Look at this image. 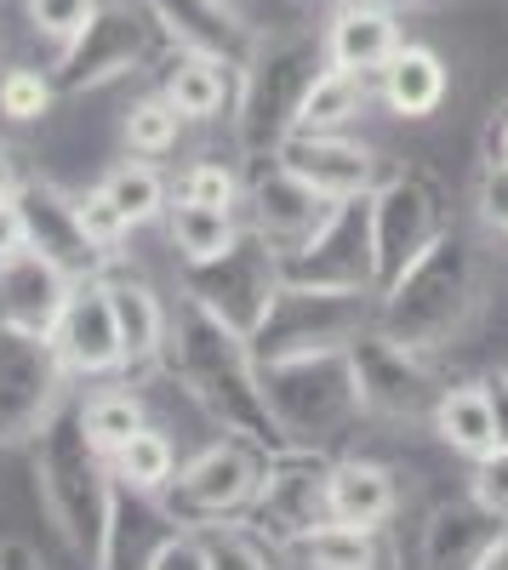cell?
<instances>
[{"mask_svg": "<svg viewBox=\"0 0 508 570\" xmlns=\"http://www.w3.org/2000/svg\"><path fill=\"white\" fill-rule=\"evenodd\" d=\"M75 217H80V228H86V240L98 246L104 257H115V252L126 246V234H131L126 212L104 195V188H86V195H75Z\"/></svg>", "mask_w": 508, "mask_h": 570, "instance_id": "obj_38", "label": "cell"}, {"mask_svg": "<svg viewBox=\"0 0 508 570\" xmlns=\"http://www.w3.org/2000/svg\"><path fill=\"white\" fill-rule=\"evenodd\" d=\"M69 297H75V274L63 263H52L46 252L29 246L12 263H0V320L7 325L46 331V337H52Z\"/></svg>", "mask_w": 508, "mask_h": 570, "instance_id": "obj_18", "label": "cell"}, {"mask_svg": "<svg viewBox=\"0 0 508 570\" xmlns=\"http://www.w3.org/2000/svg\"><path fill=\"white\" fill-rule=\"evenodd\" d=\"M201 542H206V570H274L263 542L235 525H212V531H201Z\"/></svg>", "mask_w": 508, "mask_h": 570, "instance_id": "obj_39", "label": "cell"}, {"mask_svg": "<svg viewBox=\"0 0 508 570\" xmlns=\"http://www.w3.org/2000/svg\"><path fill=\"white\" fill-rule=\"evenodd\" d=\"M274 155H281V160L314 188V195H326L332 206H338V200L378 195V183H383L378 155L365 149V142L343 137V131H292Z\"/></svg>", "mask_w": 508, "mask_h": 570, "instance_id": "obj_17", "label": "cell"}, {"mask_svg": "<svg viewBox=\"0 0 508 570\" xmlns=\"http://www.w3.org/2000/svg\"><path fill=\"white\" fill-rule=\"evenodd\" d=\"M292 559L303 570H383L389 564V548H383V531H365V525H314L309 537L292 542Z\"/></svg>", "mask_w": 508, "mask_h": 570, "instance_id": "obj_27", "label": "cell"}, {"mask_svg": "<svg viewBox=\"0 0 508 570\" xmlns=\"http://www.w3.org/2000/svg\"><path fill=\"white\" fill-rule=\"evenodd\" d=\"M326 69V40L314 35H274L257 40V52L241 69L235 91V131L246 155H274L297 131L309 86Z\"/></svg>", "mask_w": 508, "mask_h": 570, "instance_id": "obj_5", "label": "cell"}, {"mask_svg": "<svg viewBox=\"0 0 508 570\" xmlns=\"http://www.w3.org/2000/svg\"><path fill=\"white\" fill-rule=\"evenodd\" d=\"M263 473H268L263 445L223 434L217 445H206L201 456H189L172 473V485L160 491V508L177 531H212L223 519H241L257 502Z\"/></svg>", "mask_w": 508, "mask_h": 570, "instance_id": "obj_7", "label": "cell"}, {"mask_svg": "<svg viewBox=\"0 0 508 570\" xmlns=\"http://www.w3.org/2000/svg\"><path fill=\"white\" fill-rule=\"evenodd\" d=\"M354 376H360V400L365 416H383V422H434V405L446 394V383L434 376L429 354L394 343L389 331H360L349 343Z\"/></svg>", "mask_w": 508, "mask_h": 570, "instance_id": "obj_11", "label": "cell"}, {"mask_svg": "<svg viewBox=\"0 0 508 570\" xmlns=\"http://www.w3.org/2000/svg\"><path fill=\"white\" fill-rule=\"evenodd\" d=\"M35 473H40V497L63 542L91 564V570H115V531H120V485L109 473V456L86 440L80 400L52 416V428L35 440Z\"/></svg>", "mask_w": 508, "mask_h": 570, "instance_id": "obj_2", "label": "cell"}, {"mask_svg": "<svg viewBox=\"0 0 508 570\" xmlns=\"http://www.w3.org/2000/svg\"><path fill=\"white\" fill-rule=\"evenodd\" d=\"M378 98L400 120L434 115L446 104V63H440V52H429V46H418V40H406L400 52L383 63V75H378Z\"/></svg>", "mask_w": 508, "mask_h": 570, "instance_id": "obj_25", "label": "cell"}, {"mask_svg": "<svg viewBox=\"0 0 508 570\" xmlns=\"http://www.w3.org/2000/svg\"><path fill=\"white\" fill-rule=\"evenodd\" d=\"M98 188L126 212L131 228H137V223H155V217L166 212V177H160L149 160H120V166H109Z\"/></svg>", "mask_w": 508, "mask_h": 570, "instance_id": "obj_34", "label": "cell"}, {"mask_svg": "<svg viewBox=\"0 0 508 570\" xmlns=\"http://www.w3.org/2000/svg\"><path fill=\"white\" fill-rule=\"evenodd\" d=\"M58 104V80L52 69H35V63H12L7 75H0V115H7L12 126H35L46 120Z\"/></svg>", "mask_w": 508, "mask_h": 570, "instance_id": "obj_35", "label": "cell"}, {"mask_svg": "<svg viewBox=\"0 0 508 570\" xmlns=\"http://www.w3.org/2000/svg\"><path fill=\"white\" fill-rule=\"evenodd\" d=\"M332 519L338 525H365V531H383L394 508H400V485L383 462H365V456H343L332 462V485H326Z\"/></svg>", "mask_w": 508, "mask_h": 570, "instance_id": "obj_23", "label": "cell"}, {"mask_svg": "<svg viewBox=\"0 0 508 570\" xmlns=\"http://www.w3.org/2000/svg\"><path fill=\"white\" fill-rule=\"evenodd\" d=\"M383 7H446V0H383Z\"/></svg>", "mask_w": 508, "mask_h": 570, "instance_id": "obj_49", "label": "cell"}, {"mask_svg": "<svg viewBox=\"0 0 508 570\" xmlns=\"http://www.w3.org/2000/svg\"><path fill=\"white\" fill-rule=\"evenodd\" d=\"M52 343H58L69 376H115V371H126L109 274L75 279V297H69V308H63V320L52 331Z\"/></svg>", "mask_w": 508, "mask_h": 570, "instance_id": "obj_16", "label": "cell"}, {"mask_svg": "<svg viewBox=\"0 0 508 570\" xmlns=\"http://www.w3.org/2000/svg\"><path fill=\"white\" fill-rule=\"evenodd\" d=\"M508 519L486 502H440L423 525V570H480L486 548L502 537Z\"/></svg>", "mask_w": 508, "mask_h": 570, "instance_id": "obj_22", "label": "cell"}, {"mask_svg": "<svg viewBox=\"0 0 508 570\" xmlns=\"http://www.w3.org/2000/svg\"><path fill=\"white\" fill-rule=\"evenodd\" d=\"M69 365L46 331L0 320V445H35L69 405Z\"/></svg>", "mask_w": 508, "mask_h": 570, "instance_id": "obj_8", "label": "cell"}, {"mask_svg": "<svg viewBox=\"0 0 508 570\" xmlns=\"http://www.w3.org/2000/svg\"><path fill=\"white\" fill-rule=\"evenodd\" d=\"M480 389H486V405H491V422H497V445H508V365L486 371Z\"/></svg>", "mask_w": 508, "mask_h": 570, "instance_id": "obj_44", "label": "cell"}, {"mask_svg": "<svg viewBox=\"0 0 508 570\" xmlns=\"http://www.w3.org/2000/svg\"><path fill=\"white\" fill-rule=\"evenodd\" d=\"M480 570H508V525H502V537L486 548V559H480Z\"/></svg>", "mask_w": 508, "mask_h": 570, "instance_id": "obj_48", "label": "cell"}, {"mask_svg": "<svg viewBox=\"0 0 508 570\" xmlns=\"http://www.w3.org/2000/svg\"><path fill=\"white\" fill-rule=\"evenodd\" d=\"M144 7L177 52H206V58H223L235 69H246V58L257 52V35L223 0H144Z\"/></svg>", "mask_w": 508, "mask_h": 570, "instance_id": "obj_19", "label": "cell"}, {"mask_svg": "<svg viewBox=\"0 0 508 570\" xmlns=\"http://www.w3.org/2000/svg\"><path fill=\"white\" fill-rule=\"evenodd\" d=\"M80 422H86V440L98 445L104 456H115L137 428H149V411L131 389H98L80 400Z\"/></svg>", "mask_w": 508, "mask_h": 570, "instance_id": "obj_32", "label": "cell"}, {"mask_svg": "<svg viewBox=\"0 0 508 570\" xmlns=\"http://www.w3.org/2000/svg\"><path fill=\"white\" fill-rule=\"evenodd\" d=\"M475 303H480L475 246L457 228H446L389 292H378V331H389L394 343L418 348V354H434L469 325Z\"/></svg>", "mask_w": 508, "mask_h": 570, "instance_id": "obj_3", "label": "cell"}, {"mask_svg": "<svg viewBox=\"0 0 508 570\" xmlns=\"http://www.w3.org/2000/svg\"><path fill=\"white\" fill-rule=\"evenodd\" d=\"M144 570H206V542H201V531H172V537H160V542L149 548Z\"/></svg>", "mask_w": 508, "mask_h": 570, "instance_id": "obj_41", "label": "cell"}, {"mask_svg": "<svg viewBox=\"0 0 508 570\" xmlns=\"http://www.w3.org/2000/svg\"><path fill=\"white\" fill-rule=\"evenodd\" d=\"M281 292H286V263L252 223L235 234L228 252H217L206 263H183V297L212 308L228 331H241L246 343L263 331V320L281 303Z\"/></svg>", "mask_w": 508, "mask_h": 570, "instance_id": "obj_6", "label": "cell"}, {"mask_svg": "<svg viewBox=\"0 0 508 570\" xmlns=\"http://www.w3.org/2000/svg\"><path fill=\"white\" fill-rule=\"evenodd\" d=\"M183 126H189V120L177 115V104L166 98V91H149V98H137V104L126 109L120 137H126V149H131L137 160H160V155L177 149Z\"/></svg>", "mask_w": 508, "mask_h": 570, "instance_id": "obj_33", "label": "cell"}, {"mask_svg": "<svg viewBox=\"0 0 508 570\" xmlns=\"http://www.w3.org/2000/svg\"><path fill=\"white\" fill-rule=\"evenodd\" d=\"M372 104V75H349V69H320V80L309 86L303 98V115H297V131H343L349 120L365 115Z\"/></svg>", "mask_w": 508, "mask_h": 570, "instance_id": "obj_28", "label": "cell"}, {"mask_svg": "<svg viewBox=\"0 0 508 570\" xmlns=\"http://www.w3.org/2000/svg\"><path fill=\"white\" fill-rule=\"evenodd\" d=\"M378 325V292H314V285H286L274 314L252 337L257 360H286L314 348H349L360 331Z\"/></svg>", "mask_w": 508, "mask_h": 570, "instance_id": "obj_9", "label": "cell"}, {"mask_svg": "<svg viewBox=\"0 0 508 570\" xmlns=\"http://www.w3.org/2000/svg\"><path fill=\"white\" fill-rule=\"evenodd\" d=\"M241 206L252 212V228H257L281 257L297 252L309 234L326 223V212H332V200H326V195H314V188H309L281 155H252L246 200H241Z\"/></svg>", "mask_w": 508, "mask_h": 570, "instance_id": "obj_15", "label": "cell"}, {"mask_svg": "<svg viewBox=\"0 0 508 570\" xmlns=\"http://www.w3.org/2000/svg\"><path fill=\"white\" fill-rule=\"evenodd\" d=\"M246 223L235 212H223V206H195V200H172L166 206V234H172V246L183 263H206L217 252L235 246V234Z\"/></svg>", "mask_w": 508, "mask_h": 570, "instance_id": "obj_29", "label": "cell"}, {"mask_svg": "<svg viewBox=\"0 0 508 570\" xmlns=\"http://www.w3.org/2000/svg\"><path fill=\"white\" fill-rule=\"evenodd\" d=\"M0 570H40V564H35V553L23 542H7L0 548Z\"/></svg>", "mask_w": 508, "mask_h": 570, "instance_id": "obj_47", "label": "cell"}, {"mask_svg": "<svg viewBox=\"0 0 508 570\" xmlns=\"http://www.w3.org/2000/svg\"><path fill=\"white\" fill-rule=\"evenodd\" d=\"M104 0H23L29 12V29L40 40H52V52H63V46H75L86 35V23L98 18Z\"/></svg>", "mask_w": 508, "mask_h": 570, "instance_id": "obj_37", "label": "cell"}, {"mask_svg": "<svg viewBox=\"0 0 508 570\" xmlns=\"http://www.w3.org/2000/svg\"><path fill=\"white\" fill-rule=\"evenodd\" d=\"M160 91L177 104L183 120H217L223 109H235L241 69L223 63V58H206V52H177Z\"/></svg>", "mask_w": 508, "mask_h": 570, "instance_id": "obj_24", "label": "cell"}, {"mask_svg": "<svg viewBox=\"0 0 508 570\" xmlns=\"http://www.w3.org/2000/svg\"><path fill=\"white\" fill-rule=\"evenodd\" d=\"M469 497H475V502H486L491 513H502V519H508V445H497V451L475 456Z\"/></svg>", "mask_w": 508, "mask_h": 570, "instance_id": "obj_40", "label": "cell"}, {"mask_svg": "<svg viewBox=\"0 0 508 570\" xmlns=\"http://www.w3.org/2000/svg\"><path fill=\"white\" fill-rule=\"evenodd\" d=\"M109 473L131 497H160L172 485V473H177V445L160 434V428H137V434L109 456Z\"/></svg>", "mask_w": 508, "mask_h": 570, "instance_id": "obj_31", "label": "cell"}, {"mask_svg": "<svg viewBox=\"0 0 508 570\" xmlns=\"http://www.w3.org/2000/svg\"><path fill=\"white\" fill-rule=\"evenodd\" d=\"M23 195V171L12 160V149H0V200H18Z\"/></svg>", "mask_w": 508, "mask_h": 570, "instance_id": "obj_46", "label": "cell"}, {"mask_svg": "<svg viewBox=\"0 0 508 570\" xmlns=\"http://www.w3.org/2000/svg\"><path fill=\"white\" fill-rule=\"evenodd\" d=\"M18 252H29V223L18 200H0V263H12Z\"/></svg>", "mask_w": 508, "mask_h": 570, "instance_id": "obj_43", "label": "cell"}, {"mask_svg": "<svg viewBox=\"0 0 508 570\" xmlns=\"http://www.w3.org/2000/svg\"><path fill=\"white\" fill-rule=\"evenodd\" d=\"M160 23L149 18L144 0H126V7H98V18L86 23V35L75 46H63L58 63H52V80L58 91H98L120 75H131L137 63L149 58Z\"/></svg>", "mask_w": 508, "mask_h": 570, "instance_id": "obj_13", "label": "cell"}, {"mask_svg": "<svg viewBox=\"0 0 508 570\" xmlns=\"http://www.w3.org/2000/svg\"><path fill=\"white\" fill-rule=\"evenodd\" d=\"M480 155H486V166H508V98H502V104L491 109V120H486Z\"/></svg>", "mask_w": 508, "mask_h": 570, "instance_id": "obj_45", "label": "cell"}, {"mask_svg": "<svg viewBox=\"0 0 508 570\" xmlns=\"http://www.w3.org/2000/svg\"><path fill=\"white\" fill-rule=\"evenodd\" d=\"M166 365L223 434L252 440L263 451H286L281 428H274V416H268L257 348L241 337V331H228L212 308H201L195 297H177V308H172Z\"/></svg>", "mask_w": 508, "mask_h": 570, "instance_id": "obj_1", "label": "cell"}, {"mask_svg": "<svg viewBox=\"0 0 508 570\" xmlns=\"http://www.w3.org/2000/svg\"><path fill=\"white\" fill-rule=\"evenodd\" d=\"M446 234V212L429 177H383L372 195V240H378V292L418 263Z\"/></svg>", "mask_w": 508, "mask_h": 570, "instance_id": "obj_14", "label": "cell"}, {"mask_svg": "<svg viewBox=\"0 0 508 570\" xmlns=\"http://www.w3.org/2000/svg\"><path fill=\"white\" fill-rule=\"evenodd\" d=\"M434 434H440L451 451H463V456H486V451H497V422H491L486 389H480V383L446 389L440 405H434Z\"/></svg>", "mask_w": 508, "mask_h": 570, "instance_id": "obj_30", "label": "cell"}, {"mask_svg": "<svg viewBox=\"0 0 508 570\" xmlns=\"http://www.w3.org/2000/svg\"><path fill=\"white\" fill-rule=\"evenodd\" d=\"M286 285H314V292H378V240H372V195L338 200L297 252L281 257Z\"/></svg>", "mask_w": 508, "mask_h": 570, "instance_id": "obj_10", "label": "cell"}, {"mask_svg": "<svg viewBox=\"0 0 508 570\" xmlns=\"http://www.w3.org/2000/svg\"><path fill=\"white\" fill-rule=\"evenodd\" d=\"M18 206H23L29 246H35V252H46L52 263H63L75 279L104 274L109 257L86 240V228H80V217H75V195H63V188H52V183H23Z\"/></svg>", "mask_w": 508, "mask_h": 570, "instance_id": "obj_20", "label": "cell"}, {"mask_svg": "<svg viewBox=\"0 0 508 570\" xmlns=\"http://www.w3.org/2000/svg\"><path fill=\"white\" fill-rule=\"evenodd\" d=\"M475 206H480L486 228L508 234V166H486V177H480V195H475Z\"/></svg>", "mask_w": 508, "mask_h": 570, "instance_id": "obj_42", "label": "cell"}, {"mask_svg": "<svg viewBox=\"0 0 508 570\" xmlns=\"http://www.w3.org/2000/svg\"><path fill=\"white\" fill-rule=\"evenodd\" d=\"M263 394H268L274 428H281V445H297V451H326L365 416L349 348L263 360Z\"/></svg>", "mask_w": 508, "mask_h": 570, "instance_id": "obj_4", "label": "cell"}, {"mask_svg": "<svg viewBox=\"0 0 508 570\" xmlns=\"http://www.w3.org/2000/svg\"><path fill=\"white\" fill-rule=\"evenodd\" d=\"M326 485H332V456L326 451H268V473L257 485V502L246 508L252 531L268 537L274 548H292L297 537H309L314 525L332 519V502H326Z\"/></svg>", "mask_w": 508, "mask_h": 570, "instance_id": "obj_12", "label": "cell"}, {"mask_svg": "<svg viewBox=\"0 0 508 570\" xmlns=\"http://www.w3.org/2000/svg\"><path fill=\"white\" fill-rule=\"evenodd\" d=\"M109 292H115V320H120V354H126V371H149L155 360H166L172 308L149 292L144 279H109Z\"/></svg>", "mask_w": 508, "mask_h": 570, "instance_id": "obj_26", "label": "cell"}, {"mask_svg": "<svg viewBox=\"0 0 508 570\" xmlns=\"http://www.w3.org/2000/svg\"><path fill=\"white\" fill-rule=\"evenodd\" d=\"M326 63L332 69H349V75H383V63L406 46L400 23H394V7L383 0H343L338 18L326 23Z\"/></svg>", "mask_w": 508, "mask_h": 570, "instance_id": "obj_21", "label": "cell"}, {"mask_svg": "<svg viewBox=\"0 0 508 570\" xmlns=\"http://www.w3.org/2000/svg\"><path fill=\"white\" fill-rule=\"evenodd\" d=\"M332 7H343V0H332Z\"/></svg>", "mask_w": 508, "mask_h": 570, "instance_id": "obj_50", "label": "cell"}, {"mask_svg": "<svg viewBox=\"0 0 508 570\" xmlns=\"http://www.w3.org/2000/svg\"><path fill=\"white\" fill-rule=\"evenodd\" d=\"M177 200L241 212V200H246V177H241L235 166H228V160H195L189 171L177 177Z\"/></svg>", "mask_w": 508, "mask_h": 570, "instance_id": "obj_36", "label": "cell"}]
</instances>
